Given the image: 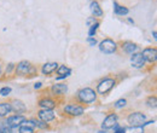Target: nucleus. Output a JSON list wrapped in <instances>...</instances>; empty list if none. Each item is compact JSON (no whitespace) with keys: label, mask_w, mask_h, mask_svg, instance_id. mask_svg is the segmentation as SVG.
<instances>
[{"label":"nucleus","mask_w":157,"mask_h":133,"mask_svg":"<svg viewBox=\"0 0 157 133\" xmlns=\"http://www.w3.org/2000/svg\"><path fill=\"white\" fill-rule=\"evenodd\" d=\"M16 73L18 75H34L36 73V69L32 65L30 62L22 61L16 67Z\"/></svg>","instance_id":"nucleus-1"},{"label":"nucleus","mask_w":157,"mask_h":133,"mask_svg":"<svg viewBox=\"0 0 157 133\" xmlns=\"http://www.w3.org/2000/svg\"><path fill=\"white\" fill-rule=\"evenodd\" d=\"M97 98L96 92L92 90V88H82L80 92H78V99L82 102V103H92L94 102Z\"/></svg>","instance_id":"nucleus-2"},{"label":"nucleus","mask_w":157,"mask_h":133,"mask_svg":"<svg viewBox=\"0 0 157 133\" xmlns=\"http://www.w3.org/2000/svg\"><path fill=\"white\" fill-rule=\"evenodd\" d=\"M99 50L103 52V53H106V55H110V53H114L116 51V42H114L113 40L110 39H105L100 42L99 45Z\"/></svg>","instance_id":"nucleus-3"},{"label":"nucleus","mask_w":157,"mask_h":133,"mask_svg":"<svg viewBox=\"0 0 157 133\" xmlns=\"http://www.w3.org/2000/svg\"><path fill=\"white\" fill-rule=\"evenodd\" d=\"M128 123H131V126H141V125H145V121H146V116L143 114V113H132V114L128 116Z\"/></svg>","instance_id":"nucleus-4"},{"label":"nucleus","mask_w":157,"mask_h":133,"mask_svg":"<svg viewBox=\"0 0 157 133\" xmlns=\"http://www.w3.org/2000/svg\"><path fill=\"white\" fill-rule=\"evenodd\" d=\"M114 85H115V81H114L113 79H104L103 81L99 82L97 90H98L99 93L104 95V93H108V92L114 87Z\"/></svg>","instance_id":"nucleus-5"},{"label":"nucleus","mask_w":157,"mask_h":133,"mask_svg":"<svg viewBox=\"0 0 157 133\" xmlns=\"http://www.w3.org/2000/svg\"><path fill=\"white\" fill-rule=\"evenodd\" d=\"M24 121H25V117L23 115H13V116H10V117L6 119V123H7V126L10 128L18 127Z\"/></svg>","instance_id":"nucleus-6"},{"label":"nucleus","mask_w":157,"mask_h":133,"mask_svg":"<svg viewBox=\"0 0 157 133\" xmlns=\"http://www.w3.org/2000/svg\"><path fill=\"white\" fill-rule=\"evenodd\" d=\"M115 126H117V115L116 114H110L109 116H106L101 123V127L104 130H110V128H114Z\"/></svg>","instance_id":"nucleus-7"},{"label":"nucleus","mask_w":157,"mask_h":133,"mask_svg":"<svg viewBox=\"0 0 157 133\" xmlns=\"http://www.w3.org/2000/svg\"><path fill=\"white\" fill-rule=\"evenodd\" d=\"M39 119L44 122H50L52 120H55L56 117V114L51 110V109H42L39 111Z\"/></svg>","instance_id":"nucleus-8"},{"label":"nucleus","mask_w":157,"mask_h":133,"mask_svg":"<svg viewBox=\"0 0 157 133\" xmlns=\"http://www.w3.org/2000/svg\"><path fill=\"white\" fill-rule=\"evenodd\" d=\"M143 57L145 61H147V62H151V63H154V62H156V58H157V51L156 49H152V47H149V49H145L144 51H143Z\"/></svg>","instance_id":"nucleus-9"},{"label":"nucleus","mask_w":157,"mask_h":133,"mask_svg":"<svg viewBox=\"0 0 157 133\" xmlns=\"http://www.w3.org/2000/svg\"><path fill=\"white\" fill-rule=\"evenodd\" d=\"M64 111L68 113L69 115H73V116H80V115L83 114V108L75 105V104H70V105H67L64 108Z\"/></svg>","instance_id":"nucleus-10"},{"label":"nucleus","mask_w":157,"mask_h":133,"mask_svg":"<svg viewBox=\"0 0 157 133\" xmlns=\"http://www.w3.org/2000/svg\"><path fill=\"white\" fill-rule=\"evenodd\" d=\"M131 63H132V65H133L134 68H143L144 64H145V59H144L141 53L137 52V53H133V55H132V57H131Z\"/></svg>","instance_id":"nucleus-11"},{"label":"nucleus","mask_w":157,"mask_h":133,"mask_svg":"<svg viewBox=\"0 0 157 133\" xmlns=\"http://www.w3.org/2000/svg\"><path fill=\"white\" fill-rule=\"evenodd\" d=\"M11 110H13L16 114H21V113H24L27 110V107L22 100L15 99L12 102V104H11Z\"/></svg>","instance_id":"nucleus-12"},{"label":"nucleus","mask_w":157,"mask_h":133,"mask_svg":"<svg viewBox=\"0 0 157 133\" xmlns=\"http://www.w3.org/2000/svg\"><path fill=\"white\" fill-rule=\"evenodd\" d=\"M57 68H58V64H57L56 62L46 63V64L42 65V73H44L45 75H50V74H52L55 70H57Z\"/></svg>","instance_id":"nucleus-13"},{"label":"nucleus","mask_w":157,"mask_h":133,"mask_svg":"<svg viewBox=\"0 0 157 133\" xmlns=\"http://www.w3.org/2000/svg\"><path fill=\"white\" fill-rule=\"evenodd\" d=\"M122 49L124 50V52H127L129 55H133V53H136V51L138 50V46L136 44L131 42V41H127V42H124L122 45Z\"/></svg>","instance_id":"nucleus-14"},{"label":"nucleus","mask_w":157,"mask_h":133,"mask_svg":"<svg viewBox=\"0 0 157 133\" xmlns=\"http://www.w3.org/2000/svg\"><path fill=\"white\" fill-rule=\"evenodd\" d=\"M39 105L42 108V109H53L55 107H56V103L52 100V99H50V98H45V99H41L39 102Z\"/></svg>","instance_id":"nucleus-15"},{"label":"nucleus","mask_w":157,"mask_h":133,"mask_svg":"<svg viewBox=\"0 0 157 133\" xmlns=\"http://www.w3.org/2000/svg\"><path fill=\"white\" fill-rule=\"evenodd\" d=\"M52 91L56 95H64L68 91V86L65 84H57V85H53L52 86Z\"/></svg>","instance_id":"nucleus-16"},{"label":"nucleus","mask_w":157,"mask_h":133,"mask_svg":"<svg viewBox=\"0 0 157 133\" xmlns=\"http://www.w3.org/2000/svg\"><path fill=\"white\" fill-rule=\"evenodd\" d=\"M57 73L59 74V76L57 77V79L60 80V79H64V77H67V76L70 75L71 70H70L68 67H65V65H60L59 68H57Z\"/></svg>","instance_id":"nucleus-17"},{"label":"nucleus","mask_w":157,"mask_h":133,"mask_svg":"<svg viewBox=\"0 0 157 133\" xmlns=\"http://www.w3.org/2000/svg\"><path fill=\"white\" fill-rule=\"evenodd\" d=\"M91 11H92V14L94 15V17H100V16H103V10H101V7L99 6V4L97 1H93V2L91 4Z\"/></svg>","instance_id":"nucleus-18"},{"label":"nucleus","mask_w":157,"mask_h":133,"mask_svg":"<svg viewBox=\"0 0 157 133\" xmlns=\"http://www.w3.org/2000/svg\"><path fill=\"white\" fill-rule=\"evenodd\" d=\"M11 111V104L10 103H1L0 104V117H5Z\"/></svg>","instance_id":"nucleus-19"},{"label":"nucleus","mask_w":157,"mask_h":133,"mask_svg":"<svg viewBox=\"0 0 157 133\" xmlns=\"http://www.w3.org/2000/svg\"><path fill=\"white\" fill-rule=\"evenodd\" d=\"M114 10H115V14L120 15V16H123V15L128 14V9L123 7V6H120L117 2H114Z\"/></svg>","instance_id":"nucleus-20"},{"label":"nucleus","mask_w":157,"mask_h":133,"mask_svg":"<svg viewBox=\"0 0 157 133\" xmlns=\"http://www.w3.org/2000/svg\"><path fill=\"white\" fill-rule=\"evenodd\" d=\"M123 133H144V130H143L141 126H137V127L132 126L129 128H124Z\"/></svg>","instance_id":"nucleus-21"},{"label":"nucleus","mask_w":157,"mask_h":133,"mask_svg":"<svg viewBox=\"0 0 157 133\" xmlns=\"http://www.w3.org/2000/svg\"><path fill=\"white\" fill-rule=\"evenodd\" d=\"M91 28H90V38H93V35L96 34V30H97V28L99 27V23L98 22H96V23H93L92 25H90Z\"/></svg>","instance_id":"nucleus-22"},{"label":"nucleus","mask_w":157,"mask_h":133,"mask_svg":"<svg viewBox=\"0 0 157 133\" xmlns=\"http://www.w3.org/2000/svg\"><path fill=\"white\" fill-rule=\"evenodd\" d=\"M18 133H34V130L32 127H28V126H24V125H21L20 127V132Z\"/></svg>","instance_id":"nucleus-23"},{"label":"nucleus","mask_w":157,"mask_h":133,"mask_svg":"<svg viewBox=\"0 0 157 133\" xmlns=\"http://www.w3.org/2000/svg\"><path fill=\"white\" fill-rule=\"evenodd\" d=\"M33 121H34L35 127H39V128H47L48 127V125L46 122H44V121H36V120H33Z\"/></svg>","instance_id":"nucleus-24"},{"label":"nucleus","mask_w":157,"mask_h":133,"mask_svg":"<svg viewBox=\"0 0 157 133\" xmlns=\"http://www.w3.org/2000/svg\"><path fill=\"white\" fill-rule=\"evenodd\" d=\"M156 104H157L156 97H149V99H147V105L151 107V108H156Z\"/></svg>","instance_id":"nucleus-25"},{"label":"nucleus","mask_w":157,"mask_h":133,"mask_svg":"<svg viewBox=\"0 0 157 133\" xmlns=\"http://www.w3.org/2000/svg\"><path fill=\"white\" fill-rule=\"evenodd\" d=\"M10 93H11V88L10 87H4V88L0 90V95L2 96V97H6V96H9Z\"/></svg>","instance_id":"nucleus-26"},{"label":"nucleus","mask_w":157,"mask_h":133,"mask_svg":"<svg viewBox=\"0 0 157 133\" xmlns=\"http://www.w3.org/2000/svg\"><path fill=\"white\" fill-rule=\"evenodd\" d=\"M126 103H127L126 99H123V98H122V99H118L117 102L115 103V107H116V108H122V107L126 105Z\"/></svg>","instance_id":"nucleus-27"},{"label":"nucleus","mask_w":157,"mask_h":133,"mask_svg":"<svg viewBox=\"0 0 157 133\" xmlns=\"http://www.w3.org/2000/svg\"><path fill=\"white\" fill-rule=\"evenodd\" d=\"M87 41L90 42V45H91V46H94V45L97 44V40H96V39H93V38H88L87 39Z\"/></svg>","instance_id":"nucleus-28"},{"label":"nucleus","mask_w":157,"mask_h":133,"mask_svg":"<svg viewBox=\"0 0 157 133\" xmlns=\"http://www.w3.org/2000/svg\"><path fill=\"white\" fill-rule=\"evenodd\" d=\"M0 133H11V128H10V127H4V128H0Z\"/></svg>","instance_id":"nucleus-29"},{"label":"nucleus","mask_w":157,"mask_h":133,"mask_svg":"<svg viewBox=\"0 0 157 133\" xmlns=\"http://www.w3.org/2000/svg\"><path fill=\"white\" fill-rule=\"evenodd\" d=\"M13 67H15V64H12V63H11V64H9V67L6 68V74H10V73H11V70L13 69Z\"/></svg>","instance_id":"nucleus-30"},{"label":"nucleus","mask_w":157,"mask_h":133,"mask_svg":"<svg viewBox=\"0 0 157 133\" xmlns=\"http://www.w3.org/2000/svg\"><path fill=\"white\" fill-rule=\"evenodd\" d=\"M115 132L114 133H123V131H124V128H120V127H117V126H115Z\"/></svg>","instance_id":"nucleus-31"},{"label":"nucleus","mask_w":157,"mask_h":133,"mask_svg":"<svg viewBox=\"0 0 157 133\" xmlns=\"http://www.w3.org/2000/svg\"><path fill=\"white\" fill-rule=\"evenodd\" d=\"M94 22H96V19H94V17H93V18L87 19V24H88V25H91V23H94Z\"/></svg>","instance_id":"nucleus-32"},{"label":"nucleus","mask_w":157,"mask_h":133,"mask_svg":"<svg viewBox=\"0 0 157 133\" xmlns=\"http://www.w3.org/2000/svg\"><path fill=\"white\" fill-rule=\"evenodd\" d=\"M41 85H42L41 82H38V84H35V86H34V87H35V88H40V87H41Z\"/></svg>","instance_id":"nucleus-33"},{"label":"nucleus","mask_w":157,"mask_h":133,"mask_svg":"<svg viewBox=\"0 0 157 133\" xmlns=\"http://www.w3.org/2000/svg\"><path fill=\"white\" fill-rule=\"evenodd\" d=\"M0 74H1V65H0Z\"/></svg>","instance_id":"nucleus-34"}]
</instances>
